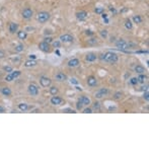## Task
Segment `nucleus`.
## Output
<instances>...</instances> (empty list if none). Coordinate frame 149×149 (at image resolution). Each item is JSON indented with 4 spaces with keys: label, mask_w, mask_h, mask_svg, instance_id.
Wrapping results in <instances>:
<instances>
[{
    "label": "nucleus",
    "mask_w": 149,
    "mask_h": 149,
    "mask_svg": "<svg viewBox=\"0 0 149 149\" xmlns=\"http://www.w3.org/2000/svg\"><path fill=\"white\" fill-rule=\"evenodd\" d=\"M36 58H37L36 55H30V59H33V60H35Z\"/></svg>",
    "instance_id": "49530a36"
},
{
    "label": "nucleus",
    "mask_w": 149,
    "mask_h": 149,
    "mask_svg": "<svg viewBox=\"0 0 149 149\" xmlns=\"http://www.w3.org/2000/svg\"><path fill=\"white\" fill-rule=\"evenodd\" d=\"M22 17H24L25 19H30V18H32L33 17V9H31V8H25L24 9V11H22Z\"/></svg>",
    "instance_id": "9d476101"
},
{
    "label": "nucleus",
    "mask_w": 149,
    "mask_h": 149,
    "mask_svg": "<svg viewBox=\"0 0 149 149\" xmlns=\"http://www.w3.org/2000/svg\"><path fill=\"white\" fill-rule=\"evenodd\" d=\"M44 42H46V43H48V44H51L53 42V39L51 38V37H47V38H45V40H44Z\"/></svg>",
    "instance_id": "a19ab883"
},
{
    "label": "nucleus",
    "mask_w": 149,
    "mask_h": 149,
    "mask_svg": "<svg viewBox=\"0 0 149 149\" xmlns=\"http://www.w3.org/2000/svg\"><path fill=\"white\" fill-rule=\"evenodd\" d=\"M60 42L61 43H71L73 42V37L69 33H64V35L60 36Z\"/></svg>",
    "instance_id": "f8f14e48"
},
{
    "label": "nucleus",
    "mask_w": 149,
    "mask_h": 149,
    "mask_svg": "<svg viewBox=\"0 0 149 149\" xmlns=\"http://www.w3.org/2000/svg\"><path fill=\"white\" fill-rule=\"evenodd\" d=\"M58 92H59L58 87H56V86H51L50 87V93L52 95H57V93H58Z\"/></svg>",
    "instance_id": "bb28decb"
},
{
    "label": "nucleus",
    "mask_w": 149,
    "mask_h": 149,
    "mask_svg": "<svg viewBox=\"0 0 149 149\" xmlns=\"http://www.w3.org/2000/svg\"><path fill=\"white\" fill-rule=\"evenodd\" d=\"M4 112H5V108L0 106V113H4Z\"/></svg>",
    "instance_id": "a18cd8bd"
},
{
    "label": "nucleus",
    "mask_w": 149,
    "mask_h": 149,
    "mask_svg": "<svg viewBox=\"0 0 149 149\" xmlns=\"http://www.w3.org/2000/svg\"><path fill=\"white\" fill-rule=\"evenodd\" d=\"M135 72L138 73V74H143V73L146 72V70H145V68L143 67L142 65H137L135 67Z\"/></svg>",
    "instance_id": "4be33fe9"
},
{
    "label": "nucleus",
    "mask_w": 149,
    "mask_h": 149,
    "mask_svg": "<svg viewBox=\"0 0 149 149\" xmlns=\"http://www.w3.org/2000/svg\"><path fill=\"white\" fill-rule=\"evenodd\" d=\"M14 49H15V52L20 53V52H22V51H24L25 47H24V45H22V44H19V45H17V46H16V47H15Z\"/></svg>",
    "instance_id": "cd10ccee"
},
{
    "label": "nucleus",
    "mask_w": 149,
    "mask_h": 149,
    "mask_svg": "<svg viewBox=\"0 0 149 149\" xmlns=\"http://www.w3.org/2000/svg\"><path fill=\"white\" fill-rule=\"evenodd\" d=\"M75 15H76V18H77L78 20L82 21V20H85V19L87 18L88 13H87L85 10H80V11H77Z\"/></svg>",
    "instance_id": "9b49d317"
},
{
    "label": "nucleus",
    "mask_w": 149,
    "mask_h": 149,
    "mask_svg": "<svg viewBox=\"0 0 149 149\" xmlns=\"http://www.w3.org/2000/svg\"><path fill=\"white\" fill-rule=\"evenodd\" d=\"M20 75V71H11L10 73H8L6 77H5V80L8 82L12 81V80H14L16 77H18Z\"/></svg>",
    "instance_id": "0eeeda50"
},
{
    "label": "nucleus",
    "mask_w": 149,
    "mask_h": 149,
    "mask_svg": "<svg viewBox=\"0 0 149 149\" xmlns=\"http://www.w3.org/2000/svg\"><path fill=\"white\" fill-rule=\"evenodd\" d=\"M147 79H148L147 75H145V73H143V74H139L138 75V77H137V81H138V83L144 84Z\"/></svg>",
    "instance_id": "a211bd4d"
},
{
    "label": "nucleus",
    "mask_w": 149,
    "mask_h": 149,
    "mask_svg": "<svg viewBox=\"0 0 149 149\" xmlns=\"http://www.w3.org/2000/svg\"><path fill=\"white\" fill-rule=\"evenodd\" d=\"M27 90H28V93L33 96H36V95L39 94V87L33 83H31L30 85H28Z\"/></svg>",
    "instance_id": "39448f33"
},
{
    "label": "nucleus",
    "mask_w": 149,
    "mask_h": 149,
    "mask_svg": "<svg viewBox=\"0 0 149 149\" xmlns=\"http://www.w3.org/2000/svg\"><path fill=\"white\" fill-rule=\"evenodd\" d=\"M124 25H125V27L127 28V30H132V28H133V22H132V20L130 18H127L125 20Z\"/></svg>",
    "instance_id": "412c9836"
},
{
    "label": "nucleus",
    "mask_w": 149,
    "mask_h": 149,
    "mask_svg": "<svg viewBox=\"0 0 149 149\" xmlns=\"http://www.w3.org/2000/svg\"><path fill=\"white\" fill-rule=\"evenodd\" d=\"M4 57H5V53H4V51L0 50V58H4Z\"/></svg>",
    "instance_id": "c03bdc74"
},
{
    "label": "nucleus",
    "mask_w": 149,
    "mask_h": 149,
    "mask_svg": "<svg viewBox=\"0 0 149 149\" xmlns=\"http://www.w3.org/2000/svg\"><path fill=\"white\" fill-rule=\"evenodd\" d=\"M63 113H68V114H75L76 111L73 110L71 108H63Z\"/></svg>",
    "instance_id": "c85d7f7f"
},
{
    "label": "nucleus",
    "mask_w": 149,
    "mask_h": 149,
    "mask_svg": "<svg viewBox=\"0 0 149 149\" xmlns=\"http://www.w3.org/2000/svg\"><path fill=\"white\" fill-rule=\"evenodd\" d=\"M86 82H87V85L90 87H94L97 85V79L95 76L93 75H90L87 77V80H86Z\"/></svg>",
    "instance_id": "ddd939ff"
},
{
    "label": "nucleus",
    "mask_w": 149,
    "mask_h": 149,
    "mask_svg": "<svg viewBox=\"0 0 149 149\" xmlns=\"http://www.w3.org/2000/svg\"><path fill=\"white\" fill-rule=\"evenodd\" d=\"M96 59H97V55L95 53H92V52L86 54V56H85V60H86L87 62H94Z\"/></svg>",
    "instance_id": "f3484780"
},
{
    "label": "nucleus",
    "mask_w": 149,
    "mask_h": 149,
    "mask_svg": "<svg viewBox=\"0 0 149 149\" xmlns=\"http://www.w3.org/2000/svg\"><path fill=\"white\" fill-rule=\"evenodd\" d=\"M28 108H30V107H28V105L25 104V102H21V104L18 105V108L21 112H26L28 110Z\"/></svg>",
    "instance_id": "b1692460"
},
{
    "label": "nucleus",
    "mask_w": 149,
    "mask_h": 149,
    "mask_svg": "<svg viewBox=\"0 0 149 149\" xmlns=\"http://www.w3.org/2000/svg\"><path fill=\"white\" fill-rule=\"evenodd\" d=\"M3 70H4L5 72L10 73L11 71H12V67H11V66H4V67H3Z\"/></svg>",
    "instance_id": "58836bf2"
},
{
    "label": "nucleus",
    "mask_w": 149,
    "mask_h": 149,
    "mask_svg": "<svg viewBox=\"0 0 149 149\" xmlns=\"http://www.w3.org/2000/svg\"><path fill=\"white\" fill-rule=\"evenodd\" d=\"M50 102H51V105H53V106H60V105H62L63 102H64V99H63L62 97H60V96L53 95L52 97H51Z\"/></svg>",
    "instance_id": "20e7f679"
},
{
    "label": "nucleus",
    "mask_w": 149,
    "mask_h": 149,
    "mask_svg": "<svg viewBox=\"0 0 149 149\" xmlns=\"http://www.w3.org/2000/svg\"><path fill=\"white\" fill-rule=\"evenodd\" d=\"M17 37L19 40H25L27 37V33L25 31H19V32H17Z\"/></svg>",
    "instance_id": "5701e85b"
},
{
    "label": "nucleus",
    "mask_w": 149,
    "mask_h": 149,
    "mask_svg": "<svg viewBox=\"0 0 149 149\" xmlns=\"http://www.w3.org/2000/svg\"><path fill=\"white\" fill-rule=\"evenodd\" d=\"M82 113L83 114H91V113H92V108H89V107H86L85 108H83V110H82Z\"/></svg>",
    "instance_id": "2f4dec72"
},
{
    "label": "nucleus",
    "mask_w": 149,
    "mask_h": 149,
    "mask_svg": "<svg viewBox=\"0 0 149 149\" xmlns=\"http://www.w3.org/2000/svg\"><path fill=\"white\" fill-rule=\"evenodd\" d=\"M133 22H134V24H141V22H142L141 15H134L133 16Z\"/></svg>",
    "instance_id": "a878e982"
},
{
    "label": "nucleus",
    "mask_w": 149,
    "mask_h": 149,
    "mask_svg": "<svg viewBox=\"0 0 149 149\" xmlns=\"http://www.w3.org/2000/svg\"><path fill=\"white\" fill-rule=\"evenodd\" d=\"M85 35L86 36H93L94 33L92 31H90V30H87V31H85Z\"/></svg>",
    "instance_id": "79ce46f5"
},
{
    "label": "nucleus",
    "mask_w": 149,
    "mask_h": 149,
    "mask_svg": "<svg viewBox=\"0 0 149 149\" xmlns=\"http://www.w3.org/2000/svg\"><path fill=\"white\" fill-rule=\"evenodd\" d=\"M40 83H41L43 87H49V86H51V84H52V80L47 76H42L40 78Z\"/></svg>",
    "instance_id": "423d86ee"
},
{
    "label": "nucleus",
    "mask_w": 149,
    "mask_h": 149,
    "mask_svg": "<svg viewBox=\"0 0 149 149\" xmlns=\"http://www.w3.org/2000/svg\"><path fill=\"white\" fill-rule=\"evenodd\" d=\"M116 47L118 49H120V50H122V51H128L130 49L136 48V45L133 44V43L126 42L125 40H123V39H120V40H118V41L116 42Z\"/></svg>",
    "instance_id": "f03ea898"
},
{
    "label": "nucleus",
    "mask_w": 149,
    "mask_h": 149,
    "mask_svg": "<svg viewBox=\"0 0 149 149\" xmlns=\"http://www.w3.org/2000/svg\"><path fill=\"white\" fill-rule=\"evenodd\" d=\"M93 108H95V110H99V101H95L93 104Z\"/></svg>",
    "instance_id": "37998d69"
},
{
    "label": "nucleus",
    "mask_w": 149,
    "mask_h": 149,
    "mask_svg": "<svg viewBox=\"0 0 149 149\" xmlns=\"http://www.w3.org/2000/svg\"><path fill=\"white\" fill-rule=\"evenodd\" d=\"M75 88H76V89H77V90H81V88H80V87H78V86H76V87H75Z\"/></svg>",
    "instance_id": "de8ad7c7"
},
{
    "label": "nucleus",
    "mask_w": 149,
    "mask_h": 149,
    "mask_svg": "<svg viewBox=\"0 0 149 149\" xmlns=\"http://www.w3.org/2000/svg\"><path fill=\"white\" fill-rule=\"evenodd\" d=\"M55 79L57 80V81H59V82H63V81H66V80L68 79L67 75L65 73H63V72H58L55 75Z\"/></svg>",
    "instance_id": "2eb2a0df"
},
{
    "label": "nucleus",
    "mask_w": 149,
    "mask_h": 149,
    "mask_svg": "<svg viewBox=\"0 0 149 149\" xmlns=\"http://www.w3.org/2000/svg\"><path fill=\"white\" fill-rule=\"evenodd\" d=\"M99 58L101 61H105L106 63H108V64H115V63L118 62L119 56L115 52H107V53L101 54L99 56Z\"/></svg>",
    "instance_id": "f257e3e1"
},
{
    "label": "nucleus",
    "mask_w": 149,
    "mask_h": 149,
    "mask_svg": "<svg viewBox=\"0 0 149 149\" xmlns=\"http://www.w3.org/2000/svg\"><path fill=\"white\" fill-rule=\"evenodd\" d=\"M143 99H144L146 101H149V92H148V90H145V91H144V94H143Z\"/></svg>",
    "instance_id": "e433bc0d"
},
{
    "label": "nucleus",
    "mask_w": 149,
    "mask_h": 149,
    "mask_svg": "<svg viewBox=\"0 0 149 149\" xmlns=\"http://www.w3.org/2000/svg\"><path fill=\"white\" fill-rule=\"evenodd\" d=\"M70 83H71V84H74V85H77L79 82H78V80H77L76 78L73 77V78H70Z\"/></svg>",
    "instance_id": "ea45409f"
},
{
    "label": "nucleus",
    "mask_w": 149,
    "mask_h": 149,
    "mask_svg": "<svg viewBox=\"0 0 149 149\" xmlns=\"http://www.w3.org/2000/svg\"><path fill=\"white\" fill-rule=\"evenodd\" d=\"M130 83L132 85H137V84H138V81H137V77H132L130 79Z\"/></svg>",
    "instance_id": "c9c22d12"
},
{
    "label": "nucleus",
    "mask_w": 149,
    "mask_h": 149,
    "mask_svg": "<svg viewBox=\"0 0 149 149\" xmlns=\"http://www.w3.org/2000/svg\"><path fill=\"white\" fill-rule=\"evenodd\" d=\"M36 65H37V61L33 60V59H30V60L25 61V66L26 68L33 67V66H36Z\"/></svg>",
    "instance_id": "aec40b11"
},
{
    "label": "nucleus",
    "mask_w": 149,
    "mask_h": 149,
    "mask_svg": "<svg viewBox=\"0 0 149 149\" xmlns=\"http://www.w3.org/2000/svg\"><path fill=\"white\" fill-rule=\"evenodd\" d=\"M52 43H53V47L56 48V49H58V48L61 47V42H60V40H59V41H53Z\"/></svg>",
    "instance_id": "7c9ffc66"
},
{
    "label": "nucleus",
    "mask_w": 149,
    "mask_h": 149,
    "mask_svg": "<svg viewBox=\"0 0 149 149\" xmlns=\"http://www.w3.org/2000/svg\"><path fill=\"white\" fill-rule=\"evenodd\" d=\"M83 107H84V106H83V105L81 104V102H80V101L78 100V101H77V104H76V110H77V111H81L82 108H83Z\"/></svg>",
    "instance_id": "f704fd0d"
},
{
    "label": "nucleus",
    "mask_w": 149,
    "mask_h": 149,
    "mask_svg": "<svg viewBox=\"0 0 149 149\" xmlns=\"http://www.w3.org/2000/svg\"><path fill=\"white\" fill-rule=\"evenodd\" d=\"M39 48H40V50H41L42 52H44V53H49L50 51H51V46H50V44L46 43V42H44V41L39 44Z\"/></svg>",
    "instance_id": "6e6552de"
},
{
    "label": "nucleus",
    "mask_w": 149,
    "mask_h": 149,
    "mask_svg": "<svg viewBox=\"0 0 149 149\" xmlns=\"http://www.w3.org/2000/svg\"><path fill=\"white\" fill-rule=\"evenodd\" d=\"M87 44L88 45H95V44H97V39H95V38L89 39L88 41H87Z\"/></svg>",
    "instance_id": "c756f323"
},
{
    "label": "nucleus",
    "mask_w": 149,
    "mask_h": 149,
    "mask_svg": "<svg viewBox=\"0 0 149 149\" xmlns=\"http://www.w3.org/2000/svg\"><path fill=\"white\" fill-rule=\"evenodd\" d=\"M108 88H106V87H104V88H100L99 91H96L95 92V99H102L104 96H106V95H108Z\"/></svg>",
    "instance_id": "1a4fd4ad"
},
{
    "label": "nucleus",
    "mask_w": 149,
    "mask_h": 149,
    "mask_svg": "<svg viewBox=\"0 0 149 149\" xmlns=\"http://www.w3.org/2000/svg\"><path fill=\"white\" fill-rule=\"evenodd\" d=\"M50 16L51 15L48 11H41V12H39L37 15V19L40 24H45V22H47L50 19Z\"/></svg>",
    "instance_id": "7ed1b4c3"
},
{
    "label": "nucleus",
    "mask_w": 149,
    "mask_h": 149,
    "mask_svg": "<svg viewBox=\"0 0 149 149\" xmlns=\"http://www.w3.org/2000/svg\"><path fill=\"white\" fill-rule=\"evenodd\" d=\"M104 8L102 7H96L95 9H94V12L96 13V14H101V13H104Z\"/></svg>",
    "instance_id": "473e14b6"
},
{
    "label": "nucleus",
    "mask_w": 149,
    "mask_h": 149,
    "mask_svg": "<svg viewBox=\"0 0 149 149\" xmlns=\"http://www.w3.org/2000/svg\"><path fill=\"white\" fill-rule=\"evenodd\" d=\"M17 30H18V25L15 24V22H10V25H9V32L11 33H14L15 32H17Z\"/></svg>",
    "instance_id": "6ab92c4d"
},
{
    "label": "nucleus",
    "mask_w": 149,
    "mask_h": 149,
    "mask_svg": "<svg viewBox=\"0 0 149 149\" xmlns=\"http://www.w3.org/2000/svg\"><path fill=\"white\" fill-rule=\"evenodd\" d=\"M78 100L81 102V104L84 106V107H88L90 104H91V100H90V99L88 96H85V95H81L78 99Z\"/></svg>",
    "instance_id": "4468645a"
},
{
    "label": "nucleus",
    "mask_w": 149,
    "mask_h": 149,
    "mask_svg": "<svg viewBox=\"0 0 149 149\" xmlns=\"http://www.w3.org/2000/svg\"><path fill=\"white\" fill-rule=\"evenodd\" d=\"M100 36H101V38L106 39V38L108 37V31H107V30H102V31H100Z\"/></svg>",
    "instance_id": "4c0bfd02"
},
{
    "label": "nucleus",
    "mask_w": 149,
    "mask_h": 149,
    "mask_svg": "<svg viewBox=\"0 0 149 149\" xmlns=\"http://www.w3.org/2000/svg\"><path fill=\"white\" fill-rule=\"evenodd\" d=\"M1 92H2V94L5 95V96H9V95L11 94V89H10L9 87H3V88L1 89Z\"/></svg>",
    "instance_id": "393cba45"
},
{
    "label": "nucleus",
    "mask_w": 149,
    "mask_h": 149,
    "mask_svg": "<svg viewBox=\"0 0 149 149\" xmlns=\"http://www.w3.org/2000/svg\"><path fill=\"white\" fill-rule=\"evenodd\" d=\"M122 96H123V93L121 92V91H118V92H116V93H115V95H114V97H115L116 99H122Z\"/></svg>",
    "instance_id": "72a5a7b5"
},
{
    "label": "nucleus",
    "mask_w": 149,
    "mask_h": 149,
    "mask_svg": "<svg viewBox=\"0 0 149 149\" xmlns=\"http://www.w3.org/2000/svg\"><path fill=\"white\" fill-rule=\"evenodd\" d=\"M79 64H80V61H79L77 58L70 59L69 61H68V63H67L68 67H70V68H75V67L79 66Z\"/></svg>",
    "instance_id": "dca6fc26"
}]
</instances>
